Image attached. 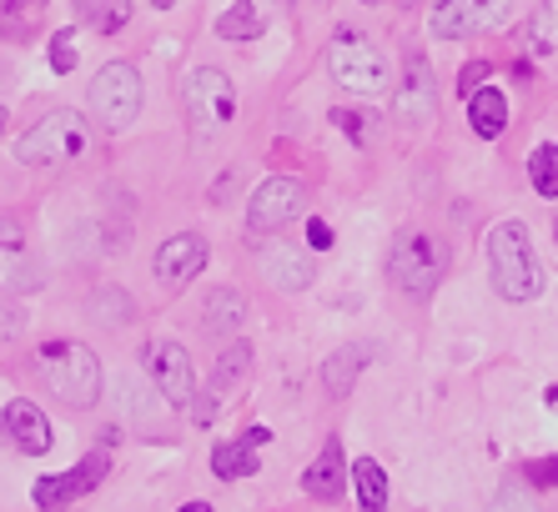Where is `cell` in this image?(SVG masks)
I'll return each mask as SVG.
<instances>
[{
    "label": "cell",
    "instance_id": "6da1fadb",
    "mask_svg": "<svg viewBox=\"0 0 558 512\" xmlns=\"http://www.w3.org/2000/svg\"><path fill=\"white\" fill-rule=\"evenodd\" d=\"M488 271H494V292L504 302L544 296V267H538V252H533V236L523 221H498L488 231Z\"/></svg>",
    "mask_w": 558,
    "mask_h": 512
},
{
    "label": "cell",
    "instance_id": "7a4b0ae2",
    "mask_svg": "<svg viewBox=\"0 0 558 512\" xmlns=\"http://www.w3.org/2000/svg\"><path fill=\"white\" fill-rule=\"evenodd\" d=\"M36 371L46 377L65 407H96L101 402V357L81 342H46L36 352Z\"/></svg>",
    "mask_w": 558,
    "mask_h": 512
},
{
    "label": "cell",
    "instance_id": "3957f363",
    "mask_svg": "<svg viewBox=\"0 0 558 512\" xmlns=\"http://www.w3.org/2000/svg\"><path fill=\"white\" fill-rule=\"evenodd\" d=\"M92 151V121L81 111L40 115L26 136H15V161L21 167H71Z\"/></svg>",
    "mask_w": 558,
    "mask_h": 512
},
{
    "label": "cell",
    "instance_id": "277c9868",
    "mask_svg": "<svg viewBox=\"0 0 558 512\" xmlns=\"http://www.w3.org/2000/svg\"><path fill=\"white\" fill-rule=\"evenodd\" d=\"M448 277V242L428 227L403 231L388 252V282L408 296H433L438 282Z\"/></svg>",
    "mask_w": 558,
    "mask_h": 512
},
{
    "label": "cell",
    "instance_id": "5b68a950",
    "mask_svg": "<svg viewBox=\"0 0 558 512\" xmlns=\"http://www.w3.org/2000/svg\"><path fill=\"white\" fill-rule=\"evenodd\" d=\"M327 76L338 81L348 96H363V101H377L392 90V71H388V56L377 51L367 36L357 31H338L332 46H327Z\"/></svg>",
    "mask_w": 558,
    "mask_h": 512
},
{
    "label": "cell",
    "instance_id": "8992f818",
    "mask_svg": "<svg viewBox=\"0 0 558 512\" xmlns=\"http://www.w3.org/2000/svg\"><path fill=\"white\" fill-rule=\"evenodd\" d=\"M142 71L126 61H111L96 71L92 81V111L106 131H126L136 126V115H142Z\"/></svg>",
    "mask_w": 558,
    "mask_h": 512
},
{
    "label": "cell",
    "instance_id": "52a82bcc",
    "mask_svg": "<svg viewBox=\"0 0 558 512\" xmlns=\"http://www.w3.org/2000/svg\"><path fill=\"white\" fill-rule=\"evenodd\" d=\"M182 96H186L192 131L202 136V142H211V136H217V131L236 115V90H232V81L221 76L217 65H196L192 76H186Z\"/></svg>",
    "mask_w": 558,
    "mask_h": 512
},
{
    "label": "cell",
    "instance_id": "ba28073f",
    "mask_svg": "<svg viewBox=\"0 0 558 512\" xmlns=\"http://www.w3.org/2000/svg\"><path fill=\"white\" fill-rule=\"evenodd\" d=\"M146 371H151L156 392L171 402V407H192L196 402V367H192V352L171 337H151L142 352Z\"/></svg>",
    "mask_w": 558,
    "mask_h": 512
},
{
    "label": "cell",
    "instance_id": "9c48e42d",
    "mask_svg": "<svg viewBox=\"0 0 558 512\" xmlns=\"http://www.w3.org/2000/svg\"><path fill=\"white\" fill-rule=\"evenodd\" d=\"M302 217V181L298 176H267L247 202V231L252 236H272L287 221Z\"/></svg>",
    "mask_w": 558,
    "mask_h": 512
},
{
    "label": "cell",
    "instance_id": "30bf717a",
    "mask_svg": "<svg viewBox=\"0 0 558 512\" xmlns=\"http://www.w3.org/2000/svg\"><path fill=\"white\" fill-rule=\"evenodd\" d=\"M106 473H111V458H106L101 448L92 452V458H81L71 473H61V477H40L36 483V508L40 512H61V508H71L76 498H86V492H96V487L106 483Z\"/></svg>",
    "mask_w": 558,
    "mask_h": 512
},
{
    "label": "cell",
    "instance_id": "8fae6325",
    "mask_svg": "<svg viewBox=\"0 0 558 512\" xmlns=\"http://www.w3.org/2000/svg\"><path fill=\"white\" fill-rule=\"evenodd\" d=\"M433 106H438L433 65L423 61V56H408L403 61V86H398V96H392V111H398V121H403L408 131H417V126H428L433 121Z\"/></svg>",
    "mask_w": 558,
    "mask_h": 512
},
{
    "label": "cell",
    "instance_id": "7c38bea8",
    "mask_svg": "<svg viewBox=\"0 0 558 512\" xmlns=\"http://www.w3.org/2000/svg\"><path fill=\"white\" fill-rule=\"evenodd\" d=\"M156 282L171 287V292H182L186 282H196L202 277V267H207V242L196 236V231H182V236H167L161 242V252H156Z\"/></svg>",
    "mask_w": 558,
    "mask_h": 512
},
{
    "label": "cell",
    "instance_id": "4fadbf2b",
    "mask_svg": "<svg viewBox=\"0 0 558 512\" xmlns=\"http://www.w3.org/2000/svg\"><path fill=\"white\" fill-rule=\"evenodd\" d=\"M0 432L11 448H21V458H46L51 452V417L26 398H11L0 412Z\"/></svg>",
    "mask_w": 558,
    "mask_h": 512
},
{
    "label": "cell",
    "instance_id": "5bb4252c",
    "mask_svg": "<svg viewBox=\"0 0 558 512\" xmlns=\"http://www.w3.org/2000/svg\"><path fill=\"white\" fill-rule=\"evenodd\" d=\"M0 287L5 292H31L36 287V271H31L26 256V231L11 217H0Z\"/></svg>",
    "mask_w": 558,
    "mask_h": 512
},
{
    "label": "cell",
    "instance_id": "9a60e30c",
    "mask_svg": "<svg viewBox=\"0 0 558 512\" xmlns=\"http://www.w3.org/2000/svg\"><path fill=\"white\" fill-rule=\"evenodd\" d=\"M468 126H473V136H483V142H498L508 126V96L498 86H478L473 96H468Z\"/></svg>",
    "mask_w": 558,
    "mask_h": 512
},
{
    "label": "cell",
    "instance_id": "2e32d148",
    "mask_svg": "<svg viewBox=\"0 0 558 512\" xmlns=\"http://www.w3.org/2000/svg\"><path fill=\"white\" fill-rule=\"evenodd\" d=\"M367 362H373V346L367 342H352V346H342V352H332V357L323 362V387L332 398H348L352 382H357V371H363Z\"/></svg>",
    "mask_w": 558,
    "mask_h": 512
},
{
    "label": "cell",
    "instance_id": "e0dca14e",
    "mask_svg": "<svg viewBox=\"0 0 558 512\" xmlns=\"http://www.w3.org/2000/svg\"><path fill=\"white\" fill-rule=\"evenodd\" d=\"M302 492H307V498H323V502L342 498V442L338 437H332L323 448V458L302 473Z\"/></svg>",
    "mask_w": 558,
    "mask_h": 512
},
{
    "label": "cell",
    "instance_id": "ac0fdd59",
    "mask_svg": "<svg viewBox=\"0 0 558 512\" xmlns=\"http://www.w3.org/2000/svg\"><path fill=\"white\" fill-rule=\"evenodd\" d=\"M202 321H207V332H217V337H236L242 321H247V296L232 292V287H217V292L207 296V307H202Z\"/></svg>",
    "mask_w": 558,
    "mask_h": 512
},
{
    "label": "cell",
    "instance_id": "d6986e66",
    "mask_svg": "<svg viewBox=\"0 0 558 512\" xmlns=\"http://www.w3.org/2000/svg\"><path fill=\"white\" fill-rule=\"evenodd\" d=\"M428 26L438 40H468L483 31V21H478V11H473V0H438Z\"/></svg>",
    "mask_w": 558,
    "mask_h": 512
},
{
    "label": "cell",
    "instance_id": "ffe728a7",
    "mask_svg": "<svg viewBox=\"0 0 558 512\" xmlns=\"http://www.w3.org/2000/svg\"><path fill=\"white\" fill-rule=\"evenodd\" d=\"M267 282L277 287V292H302V287H312V256H302V252H292V246H277L272 256H267Z\"/></svg>",
    "mask_w": 558,
    "mask_h": 512
},
{
    "label": "cell",
    "instance_id": "44dd1931",
    "mask_svg": "<svg viewBox=\"0 0 558 512\" xmlns=\"http://www.w3.org/2000/svg\"><path fill=\"white\" fill-rule=\"evenodd\" d=\"M247 371H252V346L247 342H232L227 352L217 357V367H211V398H232L236 387L247 382Z\"/></svg>",
    "mask_w": 558,
    "mask_h": 512
},
{
    "label": "cell",
    "instance_id": "7402d4cb",
    "mask_svg": "<svg viewBox=\"0 0 558 512\" xmlns=\"http://www.w3.org/2000/svg\"><path fill=\"white\" fill-rule=\"evenodd\" d=\"M257 467H262V458H257V442H252V437H242V442H221V448L211 452V473H217L221 483L252 477Z\"/></svg>",
    "mask_w": 558,
    "mask_h": 512
},
{
    "label": "cell",
    "instance_id": "603a6c76",
    "mask_svg": "<svg viewBox=\"0 0 558 512\" xmlns=\"http://www.w3.org/2000/svg\"><path fill=\"white\" fill-rule=\"evenodd\" d=\"M81 26L96 31V36H117L131 21V0H76Z\"/></svg>",
    "mask_w": 558,
    "mask_h": 512
},
{
    "label": "cell",
    "instance_id": "cb8c5ba5",
    "mask_svg": "<svg viewBox=\"0 0 558 512\" xmlns=\"http://www.w3.org/2000/svg\"><path fill=\"white\" fill-rule=\"evenodd\" d=\"M523 46H529V56H554L558 51V0H544V5L529 15Z\"/></svg>",
    "mask_w": 558,
    "mask_h": 512
},
{
    "label": "cell",
    "instance_id": "d4e9b609",
    "mask_svg": "<svg viewBox=\"0 0 558 512\" xmlns=\"http://www.w3.org/2000/svg\"><path fill=\"white\" fill-rule=\"evenodd\" d=\"M352 483H357V502H363V512H388V473H383L373 458L352 462Z\"/></svg>",
    "mask_w": 558,
    "mask_h": 512
},
{
    "label": "cell",
    "instance_id": "484cf974",
    "mask_svg": "<svg viewBox=\"0 0 558 512\" xmlns=\"http://www.w3.org/2000/svg\"><path fill=\"white\" fill-rule=\"evenodd\" d=\"M46 0H0V36L5 40H26L40 26Z\"/></svg>",
    "mask_w": 558,
    "mask_h": 512
},
{
    "label": "cell",
    "instance_id": "4316f807",
    "mask_svg": "<svg viewBox=\"0 0 558 512\" xmlns=\"http://www.w3.org/2000/svg\"><path fill=\"white\" fill-rule=\"evenodd\" d=\"M262 31H267V15H262L252 0L232 5V11H221V21H217V36L221 40H257Z\"/></svg>",
    "mask_w": 558,
    "mask_h": 512
},
{
    "label": "cell",
    "instance_id": "83f0119b",
    "mask_svg": "<svg viewBox=\"0 0 558 512\" xmlns=\"http://www.w3.org/2000/svg\"><path fill=\"white\" fill-rule=\"evenodd\" d=\"M529 181H533V192L544 196V202H554V196H558V142L533 146V156H529Z\"/></svg>",
    "mask_w": 558,
    "mask_h": 512
},
{
    "label": "cell",
    "instance_id": "f1b7e54d",
    "mask_svg": "<svg viewBox=\"0 0 558 512\" xmlns=\"http://www.w3.org/2000/svg\"><path fill=\"white\" fill-rule=\"evenodd\" d=\"M332 126L348 131V136H352L357 146L373 142V121H367V115H357V111H348V106H338V111H332Z\"/></svg>",
    "mask_w": 558,
    "mask_h": 512
},
{
    "label": "cell",
    "instance_id": "f546056e",
    "mask_svg": "<svg viewBox=\"0 0 558 512\" xmlns=\"http://www.w3.org/2000/svg\"><path fill=\"white\" fill-rule=\"evenodd\" d=\"M76 36H71V31H61V36H51V71H76Z\"/></svg>",
    "mask_w": 558,
    "mask_h": 512
},
{
    "label": "cell",
    "instance_id": "4dcf8cb0",
    "mask_svg": "<svg viewBox=\"0 0 558 512\" xmlns=\"http://www.w3.org/2000/svg\"><path fill=\"white\" fill-rule=\"evenodd\" d=\"M473 11H478L483 31H494V26H504V21H508V11H513V0H473Z\"/></svg>",
    "mask_w": 558,
    "mask_h": 512
},
{
    "label": "cell",
    "instance_id": "1f68e13d",
    "mask_svg": "<svg viewBox=\"0 0 558 512\" xmlns=\"http://www.w3.org/2000/svg\"><path fill=\"white\" fill-rule=\"evenodd\" d=\"M488 512H538V508H533V498H523L519 487H504V492L488 502Z\"/></svg>",
    "mask_w": 558,
    "mask_h": 512
},
{
    "label": "cell",
    "instance_id": "d6a6232c",
    "mask_svg": "<svg viewBox=\"0 0 558 512\" xmlns=\"http://www.w3.org/2000/svg\"><path fill=\"white\" fill-rule=\"evenodd\" d=\"M483 81H488V65H483V61H473V65H468V71H463V76H458V96H473V90H478Z\"/></svg>",
    "mask_w": 558,
    "mask_h": 512
},
{
    "label": "cell",
    "instance_id": "836d02e7",
    "mask_svg": "<svg viewBox=\"0 0 558 512\" xmlns=\"http://www.w3.org/2000/svg\"><path fill=\"white\" fill-rule=\"evenodd\" d=\"M117 392H121V412H136V407L146 412V392H142V398H136V377H121V382H117Z\"/></svg>",
    "mask_w": 558,
    "mask_h": 512
},
{
    "label": "cell",
    "instance_id": "e575fe53",
    "mask_svg": "<svg viewBox=\"0 0 558 512\" xmlns=\"http://www.w3.org/2000/svg\"><path fill=\"white\" fill-rule=\"evenodd\" d=\"M529 477L538 487H558V458H544V462H533L529 467Z\"/></svg>",
    "mask_w": 558,
    "mask_h": 512
},
{
    "label": "cell",
    "instance_id": "d590c367",
    "mask_svg": "<svg viewBox=\"0 0 558 512\" xmlns=\"http://www.w3.org/2000/svg\"><path fill=\"white\" fill-rule=\"evenodd\" d=\"M21 327H26V317H21V312H15V307H5V312H0V337H15V332H21Z\"/></svg>",
    "mask_w": 558,
    "mask_h": 512
},
{
    "label": "cell",
    "instance_id": "8d00e7d4",
    "mask_svg": "<svg viewBox=\"0 0 558 512\" xmlns=\"http://www.w3.org/2000/svg\"><path fill=\"white\" fill-rule=\"evenodd\" d=\"M307 242L317 246V252H327V246H332V231H327L323 221H307Z\"/></svg>",
    "mask_w": 558,
    "mask_h": 512
},
{
    "label": "cell",
    "instance_id": "74e56055",
    "mask_svg": "<svg viewBox=\"0 0 558 512\" xmlns=\"http://www.w3.org/2000/svg\"><path fill=\"white\" fill-rule=\"evenodd\" d=\"M182 512H211V508H207V502H186Z\"/></svg>",
    "mask_w": 558,
    "mask_h": 512
},
{
    "label": "cell",
    "instance_id": "f35d334b",
    "mask_svg": "<svg viewBox=\"0 0 558 512\" xmlns=\"http://www.w3.org/2000/svg\"><path fill=\"white\" fill-rule=\"evenodd\" d=\"M151 5H156V11H171V5H177V0H151Z\"/></svg>",
    "mask_w": 558,
    "mask_h": 512
},
{
    "label": "cell",
    "instance_id": "ab89813d",
    "mask_svg": "<svg viewBox=\"0 0 558 512\" xmlns=\"http://www.w3.org/2000/svg\"><path fill=\"white\" fill-rule=\"evenodd\" d=\"M548 402H558V387H554V392H548Z\"/></svg>",
    "mask_w": 558,
    "mask_h": 512
},
{
    "label": "cell",
    "instance_id": "60d3db41",
    "mask_svg": "<svg viewBox=\"0 0 558 512\" xmlns=\"http://www.w3.org/2000/svg\"><path fill=\"white\" fill-rule=\"evenodd\" d=\"M0 131H5V111H0Z\"/></svg>",
    "mask_w": 558,
    "mask_h": 512
}]
</instances>
